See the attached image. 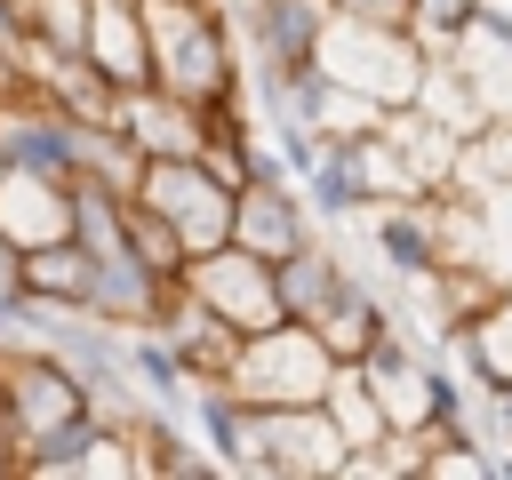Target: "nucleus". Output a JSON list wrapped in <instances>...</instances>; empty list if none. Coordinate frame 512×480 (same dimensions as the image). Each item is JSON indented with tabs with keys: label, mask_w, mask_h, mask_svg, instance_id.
Here are the masks:
<instances>
[{
	"label": "nucleus",
	"mask_w": 512,
	"mask_h": 480,
	"mask_svg": "<svg viewBox=\"0 0 512 480\" xmlns=\"http://www.w3.org/2000/svg\"><path fill=\"white\" fill-rule=\"evenodd\" d=\"M448 344H456V376H472V384H488V392H512V288L480 312V320H464V328H448Z\"/></svg>",
	"instance_id": "18"
},
{
	"label": "nucleus",
	"mask_w": 512,
	"mask_h": 480,
	"mask_svg": "<svg viewBox=\"0 0 512 480\" xmlns=\"http://www.w3.org/2000/svg\"><path fill=\"white\" fill-rule=\"evenodd\" d=\"M312 328H320V344H328L336 360H368V352H376V344L400 328V312L384 304V288H368V280L352 272V280H344V296H336V304H328Z\"/></svg>",
	"instance_id": "17"
},
{
	"label": "nucleus",
	"mask_w": 512,
	"mask_h": 480,
	"mask_svg": "<svg viewBox=\"0 0 512 480\" xmlns=\"http://www.w3.org/2000/svg\"><path fill=\"white\" fill-rule=\"evenodd\" d=\"M320 232V216H312V200H304V184L296 176H256V184H240V200H232V240L240 248H256V256H288V248H304Z\"/></svg>",
	"instance_id": "8"
},
{
	"label": "nucleus",
	"mask_w": 512,
	"mask_h": 480,
	"mask_svg": "<svg viewBox=\"0 0 512 480\" xmlns=\"http://www.w3.org/2000/svg\"><path fill=\"white\" fill-rule=\"evenodd\" d=\"M472 8H480V0H416V16H408V24H416V40H424L432 56H448Z\"/></svg>",
	"instance_id": "23"
},
{
	"label": "nucleus",
	"mask_w": 512,
	"mask_h": 480,
	"mask_svg": "<svg viewBox=\"0 0 512 480\" xmlns=\"http://www.w3.org/2000/svg\"><path fill=\"white\" fill-rule=\"evenodd\" d=\"M320 408L336 416V432L352 440V456H368V448H384V440H392V416H384V400H376V384H368V368H360V360H336V376H328Z\"/></svg>",
	"instance_id": "19"
},
{
	"label": "nucleus",
	"mask_w": 512,
	"mask_h": 480,
	"mask_svg": "<svg viewBox=\"0 0 512 480\" xmlns=\"http://www.w3.org/2000/svg\"><path fill=\"white\" fill-rule=\"evenodd\" d=\"M136 8H144V40H152V88L184 96L192 112H208V128L256 120L248 48H240V24H232V0H136Z\"/></svg>",
	"instance_id": "1"
},
{
	"label": "nucleus",
	"mask_w": 512,
	"mask_h": 480,
	"mask_svg": "<svg viewBox=\"0 0 512 480\" xmlns=\"http://www.w3.org/2000/svg\"><path fill=\"white\" fill-rule=\"evenodd\" d=\"M320 64L352 88H368L384 112L392 104H416L424 72H432V48L416 40V24H368V16H328L320 32Z\"/></svg>",
	"instance_id": "3"
},
{
	"label": "nucleus",
	"mask_w": 512,
	"mask_h": 480,
	"mask_svg": "<svg viewBox=\"0 0 512 480\" xmlns=\"http://www.w3.org/2000/svg\"><path fill=\"white\" fill-rule=\"evenodd\" d=\"M344 280H352V256L328 240V224L272 264V288H280V312H288V320H320V312L344 296Z\"/></svg>",
	"instance_id": "13"
},
{
	"label": "nucleus",
	"mask_w": 512,
	"mask_h": 480,
	"mask_svg": "<svg viewBox=\"0 0 512 480\" xmlns=\"http://www.w3.org/2000/svg\"><path fill=\"white\" fill-rule=\"evenodd\" d=\"M128 376L152 392V408H168V416L192 408V368H184V352L168 344V328H128Z\"/></svg>",
	"instance_id": "22"
},
{
	"label": "nucleus",
	"mask_w": 512,
	"mask_h": 480,
	"mask_svg": "<svg viewBox=\"0 0 512 480\" xmlns=\"http://www.w3.org/2000/svg\"><path fill=\"white\" fill-rule=\"evenodd\" d=\"M336 376V352L320 344L312 320H272L256 336H240V360H232V392L248 408H312Z\"/></svg>",
	"instance_id": "2"
},
{
	"label": "nucleus",
	"mask_w": 512,
	"mask_h": 480,
	"mask_svg": "<svg viewBox=\"0 0 512 480\" xmlns=\"http://www.w3.org/2000/svg\"><path fill=\"white\" fill-rule=\"evenodd\" d=\"M144 208H160L176 232H184V248L192 256H208V248H224L232 240V184L200 160V152H152L144 168H136V184H128Z\"/></svg>",
	"instance_id": "4"
},
{
	"label": "nucleus",
	"mask_w": 512,
	"mask_h": 480,
	"mask_svg": "<svg viewBox=\"0 0 512 480\" xmlns=\"http://www.w3.org/2000/svg\"><path fill=\"white\" fill-rule=\"evenodd\" d=\"M448 64L464 72V88H472V104H480L488 120H512V16H504L496 0H480V8L464 16Z\"/></svg>",
	"instance_id": "9"
},
{
	"label": "nucleus",
	"mask_w": 512,
	"mask_h": 480,
	"mask_svg": "<svg viewBox=\"0 0 512 480\" xmlns=\"http://www.w3.org/2000/svg\"><path fill=\"white\" fill-rule=\"evenodd\" d=\"M88 280H96V248L88 240H40V248H24V296L88 304Z\"/></svg>",
	"instance_id": "21"
},
{
	"label": "nucleus",
	"mask_w": 512,
	"mask_h": 480,
	"mask_svg": "<svg viewBox=\"0 0 512 480\" xmlns=\"http://www.w3.org/2000/svg\"><path fill=\"white\" fill-rule=\"evenodd\" d=\"M328 16H336V0H232L248 72H304V64H320Z\"/></svg>",
	"instance_id": "7"
},
{
	"label": "nucleus",
	"mask_w": 512,
	"mask_h": 480,
	"mask_svg": "<svg viewBox=\"0 0 512 480\" xmlns=\"http://www.w3.org/2000/svg\"><path fill=\"white\" fill-rule=\"evenodd\" d=\"M368 240L384 256L392 280H424L440 264V232H432V200H368Z\"/></svg>",
	"instance_id": "15"
},
{
	"label": "nucleus",
	"mask_w": 512,
	"mask_h": 480,
	"mask_svg": "<svg viewBox=\"0 0 512 480\" xmlns=\"http://www.w3.org/2000/svg\"><path fill=\"white\" fill-rule=\"evenodd\" d=\"M80 56L96 64L104 88H152L144 8H136V0H96V8H88V40H80Z\"/></svg>",
	"instance_id": "12"
},
{
	"label": "nucleus",
	"mask_w": 512,
	"mask_h": 480,
	"mask_svg": "<svg viewBox=\"0 0 512 480\" xmlns=\"http://www.w3.org/2000/svg\"><path fill=\"white\" fill-rule=\"evenodd\" d=\"M248 480H344L352 472V440L336 432V416L312 408H256L248 432Z\"/></svg>",
	"instance_id": "5"
},
{
	"label": "nucleus",
	"mask_w": 512,
	"mask_h": 480,
	"mask_svg": "<svg viewBox=\"0 0 512 480\" xmlns=\"http://www.w3.org/2000/svg\"><path fill=\"white\" fill-rule=\"evenodd\" d=\"M336 16H368V24H408L416 0H336Z\"/></svg>",
	"instance_id": "24"
},
{
	"label": "nucleus",
	"mask_w": 512,
	"mask_h": 480,
	"mask_svg": "<svg viewBox=\"0 0 512 480\" xmlns=\"http://www.w3.org/2000/svg\"><path fill=\"white\" fill-rule=\"evenodd\" d=\"M184 288H192L208 312H224L240 336H256V328H272V320H288V312H280V288H272V256H256V248H240V240H224V248L192 256V264H184Z\"/></svg>",
	"instance_id": "6"
},
{
	"label": "nucleus",
	"mask_w": 512,
	"mask_h": 480,
	"mask_svg": "<svg viewBox=\"0 0 512 480\" xmlns=\"http://www.w3.org/2000/svg\"><path fill=\"white\" fill-rule=\"evenodd\" d=\"M16 328H24V296H16V288H0V336H16Z\"/></svg>",
	"instance_id": "25"
},
{
	"label": "nucleus",
	"mask_w": 512,
	"mask_h": 480,
	"mask_svg": "<svg viewBox=\"0 0 512 480\" xmlns=\"http://www.w3.org/2000/svg\"><path fill=\"white\" fill-rule=\"evenodd\" d=\"M296 184H304V200H312V216H320V224H344V216H360V208H368L360 144H320V160H312Z\"/></svg>",
	"instance_id": "20"
},
{
	"label": "nucleus",
	"mask_w": 512,
	"mask_h": 480,
	"mask_svg": "<svg viewBox=\"0 0 512 480\" xmlns=\"http://www.w3.org/2000/svg\"><path fill=\"white\" fill-rule=\"evenodd\" d=\"M0 232L16 248L72 240V184L64 176H32V168H0Z\"/></svg>",
	"instance_id": "14"
},
{
	"label": "nucleus",
	"mask_w": 512,
	"mask_h": 480,
	"mask_svg": "<svg viewBox=\"0 0 512 480\" xmlns=\"http://www.w3.org/2000/svg\"><path fill=\"white\" fill-rule=\"evenodd\" d=\"M168 344L184 352V368H192V384H224L232 376V360H240V328L224 320V312H208L184 280H176V304H168Z\"/></svg>",
	"instance_id": "16"
},
{
	"label": "nucleus",
	"mask_w": 512,
	"mask_h": 480,
	"mask_svg": "<svg viewBox=\"0 0 512 480\" xmlns=\"http://www.w3.org/2000/svg\"><path fill=\"white\" fill-rule=\"evenodd\" d=\"M168 304H176V280L152 272L136 248L96 256V280H88V312H96V320H112V328H160Z\"/></svg>",
	"instance_id": "10"
},
{
	"label": "nucleus",
	"mask_w": 512,
	"mask_h": 480,
	"mask_svg": "<svg viewBox=\"0 0 512 480\" xmlns=\"http://www.w3.org/2000/svg\"><path fill=\"white\" fill-rule=\"evenodd\" d=\"M112 128L152 160V152H200L208 144V112H192L168 88H120L112 96Z\"/></svg>",
	"instance_id": "11"
}]
</instances>
